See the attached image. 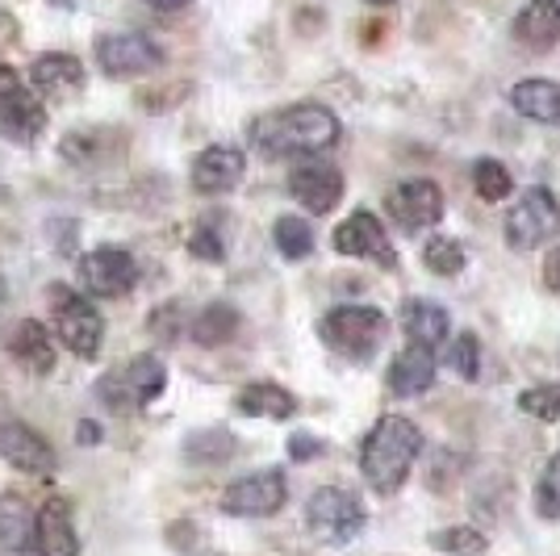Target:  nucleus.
Returning a JSON list of instances; mask_svg holds the SVG:
<instances>
[{
    "instance_id": "obj_1",
    "label": "nucleus",
    "mask_w": 560,
    "mask_h": 556,
    "mask_svg": "<svg viewBox=\"0 0 560 556\" xmlns=\"http://www.w3.org/2000/svg\"><path fill=\"white\" fill-rule=\"evenodd\" d=\"M343 135L335 109H327L323 101H298L284 105L277 114L259 117L252 126V147L264 160H293V155H318L335 147Z\"/></svg>"
},
{
    "instance_id": "obj_2",
    "label": "nucleus",
    "mask_w": 560,
    "mask_h": 556,
    "mask_svg": "<svg viewBox=\"0 0 560 556\" xmlns=\"http://www.w3.org/2000/svg\"><path fill=\"white\" fill-rule=\"evenodd\" d=\"M422 452V431L406 415H381L360 443V473L376 494H397Z\"/></svg>"
},
{
    "instance_id": "obj_3",
    "label": "nucleus",
    "mask_w": 560,
    "mask_h": 556,
    "mask_svg": "<svg viewBox=\"0 0 560 556\" xmlns=\"http://www.w3.org/2000/svg\"><path fill=\"white\" fill-rule=\"evenodd\" d=\"M318 335L330 351L351 360H373L389 339V318L376 305H335L323 314Z\"/></svg>"
},
{
    "instance_id": "obj_4",
    "label": "nucleus",
    "mask_w": 560,
    "mask_h": 556,
    "mask_svg": "<svg viewBox=\"0 0 560 556\" xmlns=\"http://www.w3.org/2000/svg\"><path fill=\"white\" fill-rule=\"evenodd\" d=\"M369 523V507L355 489L323 486L305 502V532L323 544H351Z\"/></svg>"
},
{
    "instance_id": "obj_5",
    "label": "nucleus",
    "mask_w": 560,
    "mask_h": 556,
    "mask_svg": "<svg viewBox=\"0 0 560 556\" xmlns=\"http://www.w3.org/2000/svg\"><path fill=\"white\" fill-rule=\"evenodd\" d=\"M50 323H55V339L80 356V360H93L105 339V323L96 314V305L68 285H50Z\"/></svg>"
},
{
    "instance_id": "obj_6",
    "label": "nucleus",
    "mask_w": 560,
    "mask_h": 556,
    "mask_svg": "<svg viewBox=\"0 0 560 556\" xmlns=\"http://www.w3.org/2000/svg\"><path fill=\"white\" fill-rule=\"evenodd\" d=\"M47 130V105L18 68L0 63V135L18 147H34Z\"/></svg>"
},
{
    "instance_id": "obj_7",
    "label": "nucleus",
    "mask_w": 560,
    "mask_h": 556,
    "mask_svg": "<svg viewBox=\"0 0 560 556\" xmlns=\"http://www.w3.org/2000/svg\"><path fill=\"white\" fill-rule=\"evenodd\" d=\"M552 234H560V201L557 193L544 185L527 188L502 218V239L511 252H536Z\"/></svg>"
},
{
    "instance_id": "obj_8",
    "label": "nucleus",
    "mask_w": 560,
    "mask_h": 556,
    "mask_svg": "<svg viewBox=\"0 0 560 556\" xmlns=\"http://www.w3.org/2000/svg\"><path fill=\"white\" fill-rule=\"evenodd\" d=\"M167 390V369L160 356H135L126 369H114L96 381V394L109 410H142Z\"/></svg>"
},
{
    "instance_id": "obj_9",
    "label": "nucleus",
    "mask_w": 560,
    "mask_h": 556,
    "mask_svg": "<svg viewBox=\"0 0 560 556\" xmlns=\"http://www.w3.org/2000/svg\"><path fill=\"white\" fill-rule=\"evenodd\" d=\"M284 502H289V482L280 468L243 473L222 489V514H234V519H268Z\"/></svg>"
},
{
    "instance_id": "obj_10",
    "label": "nucleus",
    "mask_w": 560,
    "mask_h": 556,
    "mask_svg": "<svg viewBox=\"0 0 560 556\" xmlns=\"http://www.w3.org/2000/svg\"><path fill=\"white\" fill-rule=\"evenodd\" d=\"M385 213H389V222H397V231L427 234L444 222V193H440L435 181H427V176L401 181V185L389 188Z\"/></svg>"
},
{
    "instance_id": "obj_11",
    "label": "nucleus",
    "mask_w": 560,
    "mask_h": 556,
    "mask_svg": "<svg viewBox=\"0 0 560 556\" xmlns=\"http://www.w3.org/2000/svg\"><path fill=\"white\" fill-rule=\"evenodd\" d=\"M330 243H335V252L348 255V259H369V264H381L385 273H394L397 268L394 239H389L385 222L376 218L373 209H351L348 222L335 227Z\"/></svg>"
},
{
    "instance_id": "obj_12",
    "label": "nucleus",
    "mask_w": 560,
    "mask_h": 556,
    "mask_svg": "<svg viewBox=\"0 0 560 556\" xmlns=\"http://www.w3.org/2000/svg\"><path fill=\"white\" fill-rule=\"evenodd\" d=\"M135 280H139V259L117 243H101L80 259V285L89 298H126Z\"/></svg>"
},
{
    "instance_id": "obj_13",
    "label": "nucleus",
    "mask_w": 560,
    "mask_h": 556,
    "mask_svg": "<svg viewBox=\"0 0 560 556\" xmlns=\"http://www.w3.org/2000/svg\"><path fill=\"white\" fill-rule=\"evenodd\" d=\"M96 63L114 80H135V76L164 68V47L147 34H101L96 38Z\"/></svg>"
},
{
    "instance_id": "obj_14",
    "label": "nucleus",
    "mask_w": 560,
    "mask_h": 556,
    "mask_svg": "<svg viewBox=\"0 0 560 556\" xmlns=\"http://www.w3.org/2000/svg\"><path fill=\"white\" fill-rule=\"evenodd\" d=\"M289 193L305 213H330L343 201V172L323 155H305L289 172Z\"/></svg>"
},
{
    "instance_id": "obj_15",
    "label": "nucleus",
    "mask_w": 560,
    "mask_h": 556,
    "mask_svg": "<svg viewBox=\"0 0 560 556\" xmlns=\"http://www.w3.org/2000/svg\"><path fill=\"white\" fill-rule=\"evenodd\" d=\"M0 456H4V464H13L18 473H30V477H47L59 464L55 448L34 427H25L22 418H0Z\"/></svg>"
},
{
    "instance_id": "obj_16",
    "label": "nucleus",
    "mask_w": 560,
    "mask_h": 556,
    "mask_svg": "<svg viewBox=\"0 0 560 556\" xmlns=\"http://www.w3.org/2000/svg\"><path fill=\"white\" fill-rule=\"evenodd\" d=\"M243 172H247V155H243L238 147H231V142H213V147H206V151L192 160V172H188V176H192V188H197V193L218 197V193L238 188Z\"/></svg>"
},
{
    "instance_id": "obj_17",
    "label": "nucleus",
    "mask_w": 560,
    "mask_h": 556,
    "mask_svg": "<svg viewBox=\"0 0 560 556\" xmlns=\"http://www.w3.org/2000/svg\"><path fill=\"white\" fill-rule=\"evenodd\" d=\"M34 548L38 556H80V535L63 498H47L34 514Z\"/></svg>"
},
{
    "instance_id": "obj_18",
    "label": "nucleus",
    "mask_w": 560,
    "mask_h": 556,
    "mask_svg": "<svg viewBox=\"0 0 560 556\" xmlns=\"http://www.w3.org/2000/svg\"><path fill=\"white\" fill-rule=\"evenodd\" d=\"M435 351L431 348H419V344H410L406 351H397L389 372H385V381H389V394L397 397H419L427 394L431 385H435Z\"/></svg>"
},
{
    "instance_id": "obj_19",
    "label": "nucleus",
    "mask_w": 560,
    "mask_h": 556,
    "mask_svg": "<svg viewBox=\"0 0 560 556\" xmlns=\"http://www.w3.org/2000/svg\"><path fill=\"white\" fill-rule=\"evenodd\" d=\"M514 38L532 50H552L560 43V0H527L514 13Z\"/></svg>"
},
{
    "instance_id": "obj_20",
    "label": "nucleus",
    "mask_w": 560,
    "mask_h": 556,
    "mask_svg": "<svg viewBox=\"0 0 560 556\" xmlns=\"http://www.w3.org/2000/svg\"><path fill=\"white\" fill-rule=\"evenodd\" d=\"M30 89L43 96L80 93V89H84V63H80L75 55H59V50L38 55L34 68H30Z\"/></svg>"
},
{
    "instance_id": "obj_21",
    "label": "nucleus",
    "mask_w": 560,
    "mask_h": 556,
    "mask_svg": "<svg viewBox=\"0 0 560 556\" xmlns=\"http://www.w3.org/2000/svg\"><path fill=\"white\" fill-rule=\"evenodd\" d=\"M506 101L514 105V114H523L527 121L560 126V80H548V76L518 80Z\"/></svg>"
},
{
    "instance_id": "obj_22",
    "label": "nucleus",
    "mask_w": 560,
    "mask_h": 556,
    "mask_svg": "<svg viewBox=\"0 0 560 556\" xmlns=\"http://www.w3.org/2000/svg\"><path fill=\"white\" fill-rule=\"evenodd\" d=\"M401 331H406L410 344L440 351L447 344V331H452V314H447L444 305L410 298V302L401 305Z\"/></svg>"
},
{
    "instance_id": "obj_23",
    "label": "nucleus",
    "mask_w": 560,
    "mask_h": 556,
    "mask_svg": "<svg viewBox=\"0 0 560 556\" xmlns=\"http://www.w3.org/2000/svg\"><path fill=\"white\" fill-rule=\"evenodd\" d=\"M234 410L247 418H272V422H280V418L298 415V397L289 394L284 385H277V381H252V385L238 390Z\"/></svg>"
},
{
    "instance_id": "obj_24",
    "label": "nucleus",
    "mask_w": 560,
    "mask_h": 556,
    "mask_svg": "<svg viewBox=\"0 0 560 556\" xmlns=\"http://www.w3.org/2000/svg\"><path fill=\"white\" fill-rule=\"evenodd\" d=\"M9 351L18 356V364L30 372H50L55 369V344H50L47 326L43 323H18V331L9 335Z\"/></svg>"
},
{
    "instance_id": "obj_25",
    "label": "nucleus",
    "mask_w": 560,
    "mask_h": 556,
    "mask_svg": "<svg viewBox=\"0 0 560 556\" xmlns=\"http://www.w3.org/2000/svg\"><path fill=\"white\" fill-rule=\"evenodd\" d=\"M30 544H34V510L18 494H4L0 498V548L22 556Z\"/></svg>"
},
{
    "instance_id": "obj_26",
    "label": "nucleus",
    "mask_w": 560,
    "mask_h": 556,
    "mask_svg": "<svg viewBox=\"0 0 560 556\" xmlns=\"http://www.w3.org/2000/svg\"><path fill=\"white\" fill-rule=\"evenodd\" d=\"M234 335H238V310L226 302L206 305V310L192 318V339H197L201 348H222V344H231Z\"/></svg>"
},
{
    "instance_id": "obj_27",
    "label": "nucleus",
    "mask_w": 560,
    "mask_h": 556,
    "mask_svg": "<svg viewBox=\"0 0 560 556\" xmlns=\"http://www.w3.org/2000/svg\"><path fill=\"white\" fill-rule=\"evenodd\" d=\"M272 243H277V252L284 259H305V255H314V227L298 218V213H280L277 222H272Z\"/></svg>"
},
{
    "instance_id": "obj_28",
    "label": "nucleus",
    "mask_w": 560,
    "mask_h": 556,
    "mask_svg": "<svg viewBox=\"0 0 560 556\" xmlns=\"http://www.w3.org/2000/svg\"><path fill=\"white\" fill-rule=\"evenodd\" d=\"M422 264H427V273H435V277H460L468 264L465 243L452 239V234H431L427 247H422Z\"/></svg>"
},
{
    "instance_id": "obj_29",
    "label": "nucleus",
    "mask_w": 560,
    "mask_h": 556,
    "mask_svg": "<svg viewBox=\"0 0 560 556\" xmlns=\"http://www.w3.org/2000/svg\"><path fill=\"white\" fill-rule=\"evenodd\" d=\"M431 548L435 553H447V556H486L490 553V535L481 532V528H444V532H431Z\"/></svg>"
},
{
    "instance_id": "obj_30",
    "label": "nucleus",
    "mask_w": 560,
    "mask_h": 556,
    "mask_svg": "<svg viewBox=\"0 0 560 556\" xmlns=\"http://www.w3.org/2000/svg\"><path fill=\"white\" fill-rule=\"evenodd\" d=\"M472 188L481 201H506L514 193V181L498 160H477L472 163Z\"/></svg>"
},
{
    "instance_id": "obj_31",
    "label": "nucleus",
    "mask_w": 560,
    "mask_h": 556,
    "mask_svg": "<svg viewBox=\"0 0 560 556\" xmlns=\"http://www.w3.org/2000/svg\"><path fill=\"white\" fill-rule=\"evenodd\" d=\"M518 410L539 418V422H557L560 418V385L557 381H548V385L523 390V394H518Z\"/></svg>"
},
{
    "instance_id": "obj_32",
    "label": "nucleus",
    "mask_w": 560,
    "mask_h": 556,
    "mask_svg": "<svg viewBox=\"0 0 560 556\" xmlns=\"http://www.w3.org/2000/svg\"><path fill=\"white\" fill-rule=\"evenodd\" d=\"M188 461H206V464H222L234 456V440L226 436V431H201V436H188L185 443Z\"/></svg>"
},
{
    "instance_id": "obj_33",
    "label": "nucleus",
    "mask_w": 560,
    "mask_h": 556,
    "mask_svg": "<svg viewBox=\"0 0 560 556\" xmlns=\"http://www.w3.org/2000/svg\"><path fill=\"white\" fill-rule=\"evenodd\" d=\"M447 364L456 369V377H465V381H477L481 377V339L477 335H456L452 344H447Z\"/></svg>"
},
{
    "instance_id": "obj_34",
    "label": "nucleus",
    "mask_w": 560,
    "mask_h": 556,
    "mask_svg": "<svg viewBox=\"0 0 560 556\" xmlns=\"http://www.w3.org/2000/svg\"><path fill=\"white\" fill-rule=\"evenodd\" d=\"M536 510H539V519H560V452L544 464V473H539Z\"/></svg>"
},
{
    "instance_id": "obj_35",
    "label": "nucleus",
    "mask_w": 560,
    "mask_h": 556,
    "mask_svg": "<svg viewBox=\"0 0 560 556\" xmlns=\"http://www.w3.org/2000/svg\"><path fill=\"white\" fill-rule=\"evenodd\" d=\"M188 252L197 255V259H210V264H222V259H226V243H222V234H218V227H213L210 218L188 234Z\"/></svg>"
},
{
    "instance_id": "obj_36",
    "label": "nucleus",
    "mask_w": 560,
    "mask_h": 556,
    "mask_svg": "<svg viewBox=\"0 0 560 556\" xmlns=\"http://www.w3.org/2000/svg\"><path fill=\"white\" fill-rule=\"evenodd\" d=\"M323 448H327V443L314 440V436H305V431L289 436V456H293V461H318V456H323Z\"/></svg>"
},
{
    "instance_id": "obj_37",
    "label": "nucleus",
    "mask_w": 560,
    "mask_h": 556,
    "mask_svg": "<svg viewBox=\"0 0 560 556\" xmlns=\"http://www.w3.org/2000/svg\"><path fill=\"white\" fill-rule=\"evenodd\" d=\"M544 285H548L552 293H560V247H552L548 259H544Z\"/></svg>"
},
{
    "instance_id": "obj_38",
    "label": "nucleus",
    "mask_w": 560,
    "mask_h": 556,
    "mask_svg": "<svg viewBox=\"0 0 560 556\" xmlns=\"http://www.w3.org/2000/svg\"><path fill=\"white\" fill-rule=\"evenodd\" d=\"M147 9H155V13H185L192 0H142Z\"/></svg>"
},
{
    "instance_id": "obj_39",
    "label": "nucleus",
    "mask_w": 560,
    "mask_h": 556,
    "mask_svg": "<svg viewBox=\"0 0 560 556\" xmlns=\"http://www.w3.org/2000/svg\"><path fill=\"white\" fill-rule=\"evenodd\" d=\"M80 440H84V443H96V440H101V427L84 422V427H80Z\"/></svg>"
},
{
    "instance_id": "obj_40",
    "label": "nucleus",
    "mask_w": 560,
    "mask_h": 556,
    "mask_svg": "<svg viewBox=\"0 0 560 556\" xmlns=\"http://www.w3.org/2000/svg\"><path fill=\"white\" fill-rule=\"evenodd\" d=\"M364 4H373V9H376V4H381V9H389V4H394V0H364Z\"/></svg>"
},
{
    "instance_id": "obj_41",
    "label": "nucleus",
    "mask_w": 560,
    "mask_h": 556,
    "mask_svg": "<svg viewBox=\"0 0 560 556\" xmlns=\"http://www.w3.org/2000/svg\"><path fill=\"white\" fill-rule=\"evenodd\" d=\"M0 302H4V280H0Z\"/></svg>"
}]
</instances>
